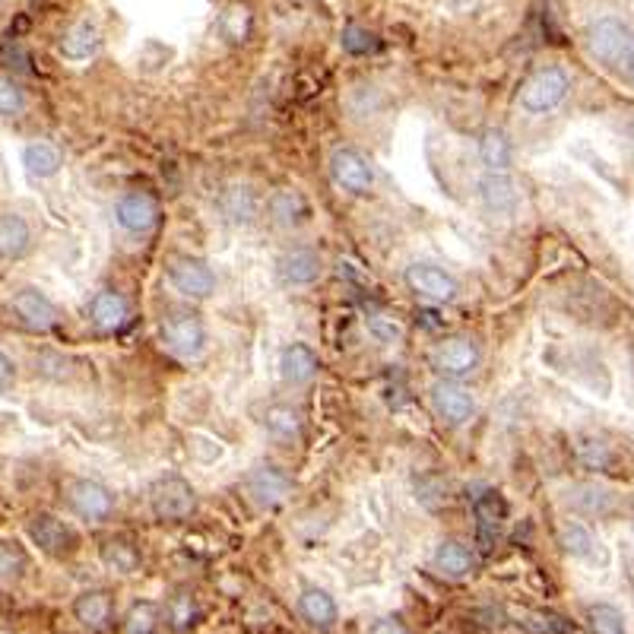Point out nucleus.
Here are the masks:
<instances>
[{"instance_id": "obj_24", "label": "nucleus", "mask_w": 634, "mask_h": 634, "mask_svg": "<svg viewBox=\"0 0 634 634\" xmlns=\"http://www.w3.org/2000/svg\"><path fill=\"white\" fill-rule=\"evenodd\" d=\"M568 508L584 514V517H606L615 508V495L606 486H596V482H577L565 492Z\"/></svg>"}, {"instance_id": "obj_1", "label": "nucleus", "mask_w": 634, "mask_h": 634, "mask_svg": "<svg viewBox=\"0 0 634 634\" xmlns=\"http://www.w3.org/2000/svg\"><path fill=\"white\" fill-rule=\"evenodd\" d=\"M159 337L165 349L184 362H197L210 343L207 324L194 308H165L159 317Z\"/></svg>"}, {"instance_id": "obj_41", "label": "nucleus", "mask_w": 634, "mask_h": 634, "mask_svg": "<svg viewBox=\"0 0 634 634\" xmlns=\"http://www.w3.org/2000/svg\"><path fill=\"white\" fill-rule=\"evenodd\" d=\"M343 48L352 51V54H368V51L378 48V42H375V35H371V32H365L359 26H349L343 32Z\"/></svg>"}, {"instance_id": "obj_11", "label": "nucleus", "mask_w": 634, "mask_h": 634, "mask_svg": "<svg viewBox=\"0 0 634 634\" xmlns=\"http://www.w3.org/2000/svg\"><path fill=\"white\" fill-rule=\"evenodd\" d=\"M428 406H432L435 419H441L447 428H463L476 416V394L463 381H441L435 378V384L428 387Z\"/></svg>"}, {"instance_id": "obj_37", "label": "nucleus", "mask_w": 634, "mask_h": 634, "mask_svg": "<svg viewBox=\"0 0 634 634\" xmlns=\"http://www.w3.org/2000/svg\"><path fill=\"white\" fill-rule=\"evenodd\" d=\"M26 552L20 543H10V539H0V584H16L26 571Z\"/></svg>"}, {"instance_id": "obj_20", "label": "nucleus", "mask_w": 634, "mask_h": 634, "mask_svg": "<svg viewBox=\"0 0 634 634\" xmlns=\"http://www.w3.org/2000/svg\"><path fill=\"white\" fill-rule=\"evenodd\" d=\"M432 568L447 581H463L476 571V555L460 539H441L432 552Z\"/></svg>"}, {"instance_id": "obj_33", "label": "nucleus", "mask_w": 634, "mask_h": 634, "mask_svg": "<svg viewBox=\"0 0 634 634\" xmlns=\"http://www.w3.org/2000/svg\"><path fill=\"white\" fill-rule=\"evenodd\" d=\"M501 524H505V498H501L498 492H486L476 498V527H479V536L486 539V543H492V539L498 536Z\"/></svg>"}, {"instance_id": "obj_8", "label": "nucleus", "mask_w": 634, "mask_h": 634, "mask_svg": "<svg viewBox=\"0 0 634 634\" xmlns=\"http://www.w3.org/2000/svg\"><path fill=\"white\" fill-rule=\"evenodd\" d=\"M241 489H245L248 501L264 511H273L279 505H286L295 492L292 476L276 463H254L251 470L241 479Z\"/></svg>"}, {"instance_id": "obj_39", "label": "nucleus", "mask_w": 634, "mask_h": 634, "mask_svg": "<svg viewBox=\"0 0 634 634\" xmlns=\"http://www.w3.org/2000/svg\"><path fill=\"white\" fill-rule=\"evenodd\" d=\"M23 111H26L23 86L0 73V118H20Z\"/></svg>"}, {"instance_id": "obj_38", "label": "nucleus", "mask_w": 634, "mask_h": 634, "mask_svg": "<svg viewBox=\"0 0 634 634\" xmlns=\"http://www.w3.org/2000/svg\"><path fill=\"white\" fill-rule=\"evenodd\" d=\"M587 622L593 634H625V615L609 603H593L587 609Z\"/></svg>"}, {"instance_id": "obj_42", "label": "nucleus", "mask_w": 634, "mask_h": 634, "mask_svg": "<svg viewBox=\"0 0 634 634\" xmlns=\"http://www.w3.org/2000/svg\"><path fill=\"white\" fill-rule=\"evenodd\" d=\"M365 634H409V628L400 615H384V619L371 622V628Z\"/></svg>"}, {"instance_id": "obj_12", "label": "nucleus", "mask_w": 634, "mask_h": 634, "mask_svg": "<svg viewBox=\"0 0 634 634\" xmlns=\"http://www.w3.org/2000/svg\"><path fill=\"white\" fill-rule=\"evenodd\" d=\"M26 530H29L32 546H39V552H45L48 558H70L80 549V533L73 530L64 517L51 514V511L32 514Z\"/></svg>"}, {"instance_id": "obj_15", "label": "nucleus", "mask_w": 634, "mask_h": 634, "mask_svg": "<svg viewBox=\"0 0 634 634\" xmlns=\"http://www.w3.org/2000/svg\"><path fill=\"white\" fill-rule=\"evenodd\" d=\"M276 273L286 286H295V289L314 286L317 279L324 276V257L321 251H314L308 245H295L276 257Z\"/></svg>"}, {"instance_id": "obj_31", "label": "nucleus", "mask_w": 634, "mask_h": 634, "mask_svg": "<svg viewBox=\"0 0 634 634\" xmlns=\"http://www.w3.org/2000/svg\"><path fill=\"white\" fill-rule=\"evenodd\" d=\"M574 454L587 470H612L615 466V447L609 441H603L600 435H577Z\"/></svg>"}, {"instance_id": "obj_18", "label": "nucleus", "mask_w": 634, "mask_h": 634, "mask_svg": "<svg viewBox=\"0 0 634 634\" xmlns=\"http://www.w3.org/2000/svg\"><path fill=\"white\" fill-rule=\"evenodd\" d=\"M276 368H279V378H283L289 387H302L317 378L321 362H317V352L308 343H289V346H283V352H279Z\"/></svg>"}, {"instance_id": "obj_5", "label": "nucleus", "mask_w": 634, "mask_h": 634, "mask_svg": "<svg viewBox=\"0 0 634 634\" xmlns=\"http://www.w3.org/2000/svg\"><path fill=\"white\" fill-rule=\"evenodd\" d=\"M165 276H169V286L188 302H207L219 286L216 270L194 254H172L165 264Z\"/></svg>"}, {"instance_id": "obj_28", "label": "nucleus", "mask_w": 634, "mask_h": 634, "mask_svg": "<svg viewBox=\"0 0 634 634\" xmlns=\"http://www.w3.org/2000/svg\"><path fill=\"white\" fill-rule=\"evenodd\" d=\"M162 619H165V625H169L172 631H178V634L194 631L197 622H200L197 596L191 590H175L169 600H165V606H162Z\"/></svg>"}, {"instance_id": "obj_40", "label": "nucleus", "mask_w": 634, "mask_h": 634, "mask_svg": "<svg viewBox=\"0 0 634 634\" xmlns=\"http://www.w3.org/2000/svg\"><path fill=\"white\" fill-rule=\"evenodd\" d=\"M365 327H368V333H371V337H375L381 346H390V343H397V340L403 337L400 324H397V321H390L387 314H375V317H368Z\"/></svg>"}, {"instance_id": "obj_7", "label": "nucleus", "mask_w": 634, "mask_h": 634, "mask_svg": "<svg viewBox=\"0 0 634 634\" xmlns=\"http://www.w3.org/2000/svg\"><path fill=\"white\" fill-rule=\"evenodd\" d=\"M64 498H67V508L80 520H86V524H105V520H111L118 511L115 492L102 486L99 479H83V476L67 479Z\"/></svg>"}, {"instance_id": "obj_3", "label": "nucleus", "mask_w": 634, "mask_h": 634, "mask_svg": "<svg viewBox=\"0 0 634 634\" xmlns=\"http://www.w3.org/2000/svg\"><path fill=\"white\" fill-rule=\"evenodd\" d=\"M568 92H571L568 70L549 64V67L533 70L530 77L520 83L517 102H520V108L527 111V115H552L555 108L565 105Z\"/></svg>"}, {"instance_id": "obj_10", "label": "nucleus", "mask_w": 634, "mask_h": 634, "mask_svg": "<svg viewBox=\"0 0 634 634\" xmlns=\"http://www.w3.org/2000/svg\"><path fill=\"white\" fill-rule=\"evenodd\" d=\"M327 169H330V181L337 184L340 191H346V194L362 197L368 191H375L378 172H375V165H371V159L356 146H337V149H333Z\"/></svg>"}, {"instance_id": "obj_4", "label": "nucleus", "mask_w": 634, "mask_h": 634, "mask_svg": "<svg viewBox=\"0 0 634 634\" xmlns=\"http://www.w3.org/2000/svg\"><path fill=\"white\" fill-rule=\"evenodd\" d=\"M197 505H200L197 489L178 473L159 476L153 486H149V511H153V517L162 520V524H184V520H191L197 514Z\"/></svg>"}, {"instance_id": "obj_21", "label": "nucleus", "mask_w": 634, "mask_h": 634, "mask_svg": "<svg viewBox=\"0 0 634 634\" xmlns=\"http://www.w3.org/2000/svg\"><path fill=\"white\" fill-rule=\"evenodd\" d=\"M73 619L89 631H102L115 619V600L108 590H83L73 600Z\"/></svg>"}, {"instance_id": "obj_36", "label": "nucleus", "mask_w": 634, "mask_h": 634, "mask_svg": "<svg viewBox=\"0 0 634 634\" xmlns=\"http://www.w3.org/2000/svg\"><path fill=\"white\" fill-rule=\"evenodd\" d=\"M219 32L226 35L232 45L248 42V35H251V10L241 7V4H232L226 13L219 16Z\"/></svg>"}, {"instance_id": "obj_29", "label": "nucleus", "mask_w": 634, "mask_h": 634, "mask_svg": "<svg viewBox=\"0 0 634 634\" xmlns=\"http://www.w3.org/2000/svg\"><path fill=\"white\" fill-rule=\"evenodd\" d=\"M99 558L102 565L111 571V574H137L140 565H143V555L134 543H127V539H105L102 549H99Z\"/></svg>"}, {"instance_id": "obj_25", "label": "nucleus", "mask_w": 634, "mask_h": 634, "mask_svg": "<svg viewBox=\"0 0 634 634\" xmlns=\"http://www.w3.org/2000/svg\"><path fill=\"white\" fill-rule=\"evenodd\" d=\"M298 612H302V619L314 628H330L333 622H337V600L324 590V587H302V593H298Z\"/></svg>"}, {"instance_id": "obj_23", "label": "nucleus", "mask_w": 634, "mask_h": 634, "mask_svg": "<svg viewBox=\"0 0 634 634\" xmlns=\"http://www.w3.org/2000/svg\"><path fill=\"white\" fill-rule=\"evenodd\" d=\"M479 162H482V172H501V175H511L514 169V143L505 130L489 127L486 134L479 140Z\"/></svg>"}, {"instance_id": "obj_22", "label": "nucleus", "mask_w": 634, "mask_h": 634, "mask_svg": "<svg viewBox=\"0 0 634 634\" xmlns=\"http://www.w3.org/2000/svg\"><path fill=\"white\" fill-rule=\"evenodd\" d=\"M267 216L279 229H298L308 222V200L295 188H279L267 197Z\"/></svg>"}, {"instance_id": "obj_14", "label": "nucleus", "mask_w": 634, "mask_h": 634, "mask_svg": "<svg viewBox=\"0 0 634 634\" xmlns=\"http://www.w3.org/2000/svg\"><path fill=\"white\" fill-rule=\"evenodd\" d=\"M10 308L13 314L20 317V324L35 330V333H48L61 324V308L51 302V298L42 292V289H35V286H26L20 292H13L10 298Z\"/></svg>"}, {"instance_id": "obj_43", "label": "nucleus", "mask_w": 634, "mask_h": 634, "mask_svg": "<svg viewBox=\"0 0 634 634\" xmlns=\"http://www.w3.org/2000/svg\"><path fill=\"white\" fill-rule=\"evenodd\" d=\"M13 384H16V365H13V359L7 356V352L0 349V390H7Z\"/></svg>"}, {"instance_id": "obj_19", "label": "nucleus", "mask_w": 634, "mask_h": 634, "mask_svg": "<svg viewBox=\"0 0 634 634\" xmlns=\"http://www.w3.org/2000/svg\"><path fill=\"white\" fill-rule=\"evenodd\" d=\"M479 200L482 207H486L492 216H511L520 203L517 194V184L511 175H501V172H482L479 178Z\"/></svg>"}, {"instance_id": "obj_34", "label": "nucleus", "mask_w": 634, "mask_h": 634, "mask_svg": "<svg viewBox=\"0 0 634 634\" xmlns=\"http://www.w3.org/2000/svg\"><path fill=\"white\" fill-rule=\"evenodd\" d=\"M222 210H226V216L235 222V226H248L260 210V200L254 197L251 188H232V191H226V197H222Z\"/></svg>"}, {"instance_id": "obj_13", "label": "nucleus", "mask_w": 634, "mask_h": 634, "mask_svg": "<svg viewBox=\"0 0 634 634\" xmlns=\"http://www.w3.org/2000/svg\"><path fill=\"white\" fill-rule=\"evenodd\" d=\"M162 219V207H159V197L149 194L143 188L137 191H124L115 200V222L118 229L127 235H149Z\"/></svg>"}, {"instance_id": "obj_16", "label": "nucleus", "mask_w": 634, "mask_h": 634, "mask_svg": "<svg viewBox=\"0 0 634 634\" xmlns=\"http://www.w3.org/2000/svg\"><path fill=\"white\" fill-rule=\"evenodd\" d=\"M89 324L99 333H118L130 324V302L118 289H99L89 298Z\"/></svg>"}, {"instance_id": "obj_2", "label": "nucleus", "mask_w": 634, "mask_h": 634, "mask_svg": "<svg viewBox=\"0 0 634 634\" xmlns=\"http://www.w3.org/2000/svg\"><path fill=\"white\" fill-rule=\"evenodd\" d=\"M482 365V346L470 333H451L432 346L428 352V368L435 371L441 381H463L473 378Z\"/></svg>"}, {"instance_id": "obj_35", "label": "nucleus", "mask_w": 634, "mask_h": 634, "mask_svg": "<svg viewBox=\"0 0 634 634\" xmlns=\"http://www.w3.org/2000/svg\"><path fill=\"white\" fill-rule=\"evenodd\" d=\"M159 625H162V609L156 603L140 600L127 609V619H124L127 634H156Z\"/></svg>"}, {"instance_id": "obj_32", "label": "nucleus", "mask_w": 634, "mask_h": 634, "mask_svg": "<svg viewBox=\"0 0 634 634\" xmlns=\"http://www.w3.org/2000/svg\"><path fill=\"white\" fill-rule=\"evenodd\" d=\"M558 546H562V552L571 558H593L596 536L587 524H581V520H565V524L558 527Z\"/></svg>"}, {"instance_id": "obj_45", "label": "nucleus", "mask_w": 634, "mask_h": 634, "mask_svg": "<svg viewBox=\"0 0 634 634\" xmlns=\"http://www.w3.org/2000/svg\"><path fill=\"white\" fill-rule=\"evenodd\" d=\"M628 130H631V140H634V121H631V127H628Z\"/></svg>"}, {"instance_id": "obj_44", "label": "nucleus", "mask_w": 634, "mask_h": 634, "mask_svg": "<svg viewBox=\"0 0 634 634\" xmlns=\"http://www.w3.org/2000/svg\"><path fill=\"white\" fill-rule=\"evenodd\" d=\"M625 70H628V77L634 80V48H631V54H628V64H625Z\"/></svg>"}, {"instance_id": "obj_27", "label": "nucleus", "mask_w": 634, "mask_h": 634, "mask_svg": "<svg viewBox=\"0 0 634 634\" xmlns=\"http://www.w3.org/2000/svg\"><path fill=\"white\" fill-rule=\"evenodd\" d=\"M32 248V229L20 213H0V257L16 260Z\"/></svg>"}, {"instance_id": "obj_17", "label": "nucleus", "mask_w": 634, "mask_h": 634, "mask_svg": "<svg viewBox=\"0 0 634 634\" xmlns=\"http://www.w3.org/2000/svg\"><path fill=\"white\" fill-rule=\"evenodd\" d=\"M260 428H264L276 444H295L305 432V416L298 406L276 400V403L264 406V413H260Z\"/></svg>"}, {"instance_id": "obj_9", "label": "nucleus", "mask_w": 634, "mask_h": 634, "mask_svg": "<svg viewBox=\"0 0 634 634\" xmlns=\"http://www.w3.org/2000/svg\"><path fill=\"white\" fill-rule=\"evenodd\" d=\"M634 48L631 29L619 16H600L587 29V51L593 54L603 67H619L628 64V54Z\"/></svg>"}, {"instance_id": "obj_6", "label": "nucleus", "mask_w": 634, "mask_h": 634, "mask_svg": "<svg viewBox=\"0 0 634 634\" xmlns=\"http://www.w3.org/2000/svg\"><path fill=\"white\" fill-rule=\"evenodd\" d=\"M403 283L416 298L432 305H451L460 295V279L451 270L435 264V260H413L403 270Z\"/></svg>"}, {"instance_id": "obj_26", "label": "nucleus", "mask_w": 634, "mask_h": 634, "mask_svg": "<svg viewBox=\"0 0 634 634\" xmlns=\"http://www.w3.org/2000/svg\"><path fill=\"white\" fill-rule=\"evenodd\" d=\"M61 165H64V156H61V149L54 146L51 140H32L26 143L23 149V169L29 178H54L61 172Z\"/></svg>"}, {"instance_id": "obj_30", "label": "nucleus", "mask_w": 634, "mask_h": 634, "mask_svg": "<svg viewBox=\"0 0 634 634\" xmlns=\"http://www.w3.org/2000/svg\"><path fill=\"white\" fill-rule=\"evenodd\" d=\"M99 51V32L96 26H89V23H77V26H70L64 32V39H61V54L67 61H89L92 54Z\"/></svg>"}]
</instances>
